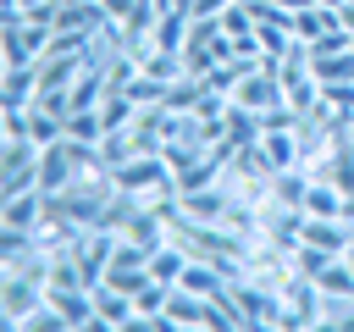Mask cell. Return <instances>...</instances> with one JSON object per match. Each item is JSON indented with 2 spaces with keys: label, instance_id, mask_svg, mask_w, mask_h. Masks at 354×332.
<instances>
[{
  "label": "cell",
  "instance_id": "6da1fadb",
  "mask_svg": "<svg viewBox=\"0 0 354 332\" xmlns=\"http://www.w3.org/2000/svg\"><path fill=\"white\" fill-rule=\"evenodd\" d=\"M111 177H116L122 194H133V199H144V205H160V199L177 194V172H171L166 155H133V160L116 166Z\"/></svg>",
  "mask_w": 354,
  "mask_h": 332
},
{
  "label": "cell",
  "instance_id": "7a4b0ae2",
  "mask_svg": "<svg viewBox=\"0 0 354 332\" xmlns=\"http://www.w3.org/2000/svg\"><path fill=\"white\" fill-rule=\"evenodd\" d=\"M50 299V282L39 271H0V315L11 332H22V321Z\"/></svg>",
  "mask_w": 354,
  "mask_h": 332
},
{
  "label": "cell",
  "instance_id": "3957f363",
  "mask_svg": "<svg viewBox=\"0 0 354 332\" xmlns=\"http://www.w3.org/2000/svg\"><path fill=\"white\" fill-rule=\"evenodd\" d=\"M238 310H243V326H282V293L277 282H260V277H238L227 282Z\"/></svg>",
  "mask_w": 354,
  "mask_h": 332
},
{
  "label": "cell",
  "instance_id": "277c9868",
  "mask_svg": "<svg viewBox=\"0 0 354 332\" xmlns=\"http://www.w3.org/2000/svg\"><path fill=\"white\" fill-rule=\"evenodd\" d=\"M44 50H50V28H44V22L6 17V44H0V61H6V72H11V66H33Z\"/></svg>",
  "mask_w": 354,
  "mask_h": 332
},
{
  "label": "cell",
  "instance_id": "5b68a950",
  "mask_svg": "<svg viewBox=\"0 0 354 332\" xmlns=\"http://www.w3.org/2000/svg\"><path fill=\"white\" fill-rule=\"evenodd\" d=\"M232 105H243V111H254V116H266L271 105H282V72H277V61L249 66V72L238 77V89H232Z\"/></svg>",
  "mask_w": 354,
  "mask_h": 332
},
{
  "label": "cell",
  "instance_id": "8992f818",
  "mask_svg": "<svg viewBox=\"0 0 354 332\" xmlns=\"http://www.w3.org/2000/svg\"><path fill=\"white\" fill-rule=\"evenodd\" d=\"M77 177H88V172L77 166V155H72V144H66V138L39 149V188H44V194H61V188H72Z\"/></svg>",
  "mask_w": 354,
  "mask_h": 332
},
{
  "label": "cell",
  "instance_id": "52a82bcc",
  "mask_svg": "<svg viewBox=\"0 0 354 332\" xmlns=\"http://www.w3.org/2000/svg\"><path fill=\"white\" fill-rule=\"evenodd\" d=\"M88 293H94V326H111V332H116V326H138V332H144L133 293H122V288H111V282H94Z\"/></svg>",
  "mask_w": 354,
  "mask_h": 332
},
{
  "label": "cell",
  "instance_id": "ba28073f",
  "mask_svg": "<svg viewBox=\"0 0 354 332\" xmlns=\"http://www.w3.org/2000/svg\"><path fill=\"white\" fill-rule=\"evenodd\" d=\"M44 188H22V194H6V205H0V227H22V232H39V221H44Z\"/></svg>",
  "mask_w": 354,
  "mask_h": 332
},
{
  "label": "cell",
  "instance_id": "9c48e42d",
  "mask_svg": "<svg viewBox=\"0 0 354 332\" xmlns=\"http://www.w3.org/2000/svg\"><path fill=\"white\" fill-rule=\"evenodd\" d=\"M310 72H315L321 89L326 83H354V44H343V50H310Z\"/></svg>",
  "mask_w": 354,
  "mask_h": 332
},
{
  "label": "cell",
  "instance_id": "30bf717a",
  "mask_svg": "<svg viewBox=\"0 0 354 332\" xmlns=\"http://www.w3.org/2000/svg\"><path fill=\"white\" fill-rule=\"evenodd\" d=\"M337 28H343L337 6H304V11H293V39L299 44H315L321 33H337Z\"/></svg>",
  "mask_w": 354,
  "mask_h": 332
},
{
  "label": "cell",
  "instance_id": "8fae6325",
  "mask_svg": "<svg viewBox=\"0 0 354 332\" xmlns=\"http://www.w3.org/2000/svg\"><path fill=\"white\" fill-rule=\"evenodd\" d=\"M210 321V299L188 293V288H171L166 299V326H205Z\"/></svg>",
  "mask_w": 354,
  "mask_h": 332
},
{
  "label": "cell",
  "instance_id": "7c38bea8",
  "mask_svg": "<svg viewBox=\"0 0 354 332\" xmlns=\"http://www.w3.org/2000/svg\"><path fill=\"white\" fill-rule=\"evenodd\" d=\"M315 288L326 293V299H354V266L337 255V260H326L321 266V277H315Z\"/></svg>",
  "mask_w": 354,
  "mask_h": 332
},
{
  "label": "cell",
  "instance_id": "4fadbf2b",
  "mask_svg": "<svg viewBox=\"0 0 354 332\" xmlns=\"http://www.w3.org/2000/svg\"><path fill=\"white\" fill-rule=\"evenodd\" d=\"M66 138L100 144V138H105V116H100V111H66Z\"/></svg>",
  "mask_w": 354,
  "mask_h": 332
},
{
  "label": "cell",
  "instance_id": "5bb4252c",
  "mask_svg": "<svg viewBox=\"0 0 354 332\" xmlns=\"http://www.w3.org/2000/svg\"><path fill=\"white\" fill-rule=\"evenodd\" d=\"M337 17H343V28L354 33V0H343V6H337Z\"/></svg>",
  "mask_w": 354,
  "mask_h": 332
},
{
  "label": "cell",
  "instance_id": "9a60e30c",
  "mask_svg": "<svg viewBox=\"0 0 354 332\" xmlns=\"http://www.w3.org/2000/svg\"><path fill=\"white\" fill-rule=\"evenodd\" d=\"M160 11H194V0H155Z\"/></svg>",
  "mask_w": 354,
  "mask_h": 332
}]
</instances>
